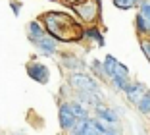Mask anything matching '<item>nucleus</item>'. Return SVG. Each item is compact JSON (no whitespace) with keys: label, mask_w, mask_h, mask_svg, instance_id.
Here are the masks:
<instances>
[{"label":"nucleus","mask_w":150,"mask_h":135,"mask_svg":"<svg viewBox=\"0 0 150 135\" xmlns=\"http://www.w3.org/2000/svg\"><path fill=\"white\" fill-rule=\"evenodd\" d=\"M44 27L50 33V37L56 41H64V43H71V41H79L85 35L81 31L79 23L75 21V18L67 16L62 12H48L42 16Z\"/></svg>","instance_id":"nucleus-1"},{"label":"nucleus","mask_w":150,"mask_h":135,"mask_svg":"<svg viewBox=\"0 0 150 135\" xmlns=\"http://www.w3.org/2000/svg\"><path fill=\"white\" fill-rule=\"evenodd\" d=\"M69 85L75 89L77 93H93V91H100V85L96 83V79L93 75H87L83 71H75L69 74Z\"/></svg>","instance_id":"nucleus-2"},{"label":"nucleus","mask_w":150,"mask_h":135,"mask_svg":"<svg viewBox=\"0 0 150 135\" xmlns=\"http://www.w3.org/2000/svg\"><path fill=\"white\" fill-rule=\"evenodd\" d=\"M73 10L83 21L93 23L100 18V2H96V0H81V2L73 4Z\"/></svg>","instance_id":"nucleus-3"},{"label":"nucleus","mask_w":150,"mask_h":135,"mask_svg":"<svg viewBox=\"0 0 150 135\" xmlns=\"http://www.w3.org/2000/svg\"><path fill=\"white\" fill-rule=\"evenodd\" d=\"M146 95H148V87H146L144 83H141V81L129 83V87L125 89V96H127V100L131 102V104H135V106H137Z\"/></svg>","instance_id":"nucleus-4"},{"label":"nucleus","mask_w":150,"mask_h":135,"mask_svg":"<svg viewBox=\"0 0 150 135\" xmlns=\"http://www.w3.org/2000/svg\"><path fill=\"white\" fill-rule=\"evenodd\" d=\"M27 74H29L31 79H35L37 83H48V79H50L48 68L44 64H40V62H29L27 64Z\"/></svg>","instance_id":"nucleus-5"},{"label":"nucleus","mask_w":150,"mask_h":135,"mask_svg":"<svg viewBox=\"0 0 150 135\" xmlns=\"http://www.w3.org/2000/svg\"><path fill=\"white\" fill-rule=\"evenodd\" d=\"M58 118H60V127L66 131H71V127L77 124L75 116L71 114V108H69V102H62L60 104V112H58Z\"/></svg>","instance_id":"nucleus-6"},{"label":"nucleus","mask_w":150,"mask_h":135,"mask_svg":"<svg viewBox=\"0 0 150 135\" xmlns=\"http://www.w3.org/2000/svg\"><path fill=\"white\" fill-rule=\"evenodd\" d=\"M33 44L39 48V52H40V54H44V56H52V54H56V50H58L56 39H52L50 35H44L42 39L35 41Z\"/></svg>","instance_id":"nucleus-7"},{"label":"nucleus","mask_w":150,"mask_h":135,"mask_svg":"<svg viewBox=\"0 0 150 135\" xmlns=\"http://www.w3.org/2000/svg\"><path fill=\"white\" fill-rule=\"evenodd\" d=\"M60 62L66 66L71 74H75V71H83V68H85V64L77 56H73V54H60Z\"/></svg>","instance_id":"nucleus-8"},{"label":"nucleus","mask_w":150,"mask_h":135,"mask_svg":"<svg viewBox=\"0 0 150 135\" xmlns=\"http://www.w3.org/2000/svg\"><path fill=\"white\" fill-rule=\"evenodd\" d=\"M94 112H96V120H100V122H104V124H115L117 122V114H115L112 108L104 106V104L96 106Z\"/></svg>","instance_id":"nucleus-9"},{"label":"nucleus","mask_w":150,"mask_h":135,"mask_svg":"<svg viewBox=\"0 0 150 135\" xmlns=\"http://www.w3.org/2000/svg\"><path fill=\"white\" fill-rule=\"evenodd\" d=\"M27 29H29V39H31L33 43H35V41H39V39H42V37L46 35V31H44V27L40 25L39 21H31Z\"/></svg>","instance_id":"nucleus-10"},{"label":"nucleus","mask_w":150,"mask_h":135,"mask_svg":"<svg viewBox=\"0 0 150 135\" xmlns=\"http://www.w3.org/2000/svg\"><path fill=\"white\" fill-rule=\"evenodd\" d=\"M69 108H71V114L75 116V120H77V122H81V120H88V112L85 110L83 104H79V102H77V100L69 102Z\"/></svg>","instance_id":"nucleus-11"},{"label":"nucleus","mask_w":150,"mask_h":135,"mask_svg":"<svg viewBox=\"0 0 150 135\" xmlns=\"http://www.w3.org/2000/svg\"><path fill=\"white\" fill-rule=\"evenodd\" d=\"M115 66H117V60H115L112 54H108L106 58H104V62H102V68H104V74L108 75V77H114V74H115Z\"/></svg>","instance_id":"nucleus-12"},{"label":"nucleus","mask_w":150,"mask_h":135,"mask_svg":"<svg viewBox=\"0 0 150 135\" xmlns=\"http://www.w3.org/2000/svg\"><path fill=\"white\" fill-rule=\"evenodd\" d=\"M110 81H112V85H114L115 91H123L125 93V89L129 87V77H112Z\"/></svg>","instance_id":"nucleus-13"},{"label":"nucleus","mask_w":150,"mask_h":135,"mask_svg":"<svg viewBox=\"0 0 150 135\" xmlns=\"http://www.w3.org/2000/svg\"><path fill=\"white\" fill-rule=\"evenodd\" d=\"M85 35H87L88 39L96 41V43L100 44V46H102V44H104V37H102V33H100V31L96 29V27H91V29H87V31H85Z\"/></svg>","instance_id":"nucleus-14"},{"label":"nucleus","mask_w":150,"mask_h":135,"mask_svg":"<svg viewBox=\"0 0 150 135\" xmlns=\"http://www.w3.org/2000/svg\"><path fill=\"white\" fill-rule=\"evenodd\" d=\"M144 18L146 27H148V33H150V2H141V12H139Z\"/></svg>","instance_id":"nucleus-15"},{"label":"nucleus","mask_w":150,"mask_h":135,"mask_svg":"<svg viewBox=\"0 0 150 135\" xmlns=\"http://www.w3.org/2000/svg\"><path fill=\"white\" fill-rule=\"evenodd\" d=\"M137 108H139V112L144 114V116H146V114H150V93H148V95H146L144 99H142L141 102L137 104Z\"/></svg>","instance_id":"nucleus-16"},{"label":"nucleus","mask_w":150,"mask_h":135,"mask_svg":"<svg viewBox=\"0 0 150 135\" xmlns=\"http://www.w3.org/2000/svg\"><path fill=\"white\" fill-rule=\"evenodd\" d=\"M114 4L121 10H129V8H133V6H137L139 0H114Z\"/></svg>","instance_id":"nucleus-17"},{"label":"nucleus","mask_w":150,"mask_h":135,"mask_svg":"<svg viewBox=\"0 0 150 135\" xmlns=\"http://www.w3.org/2000/svg\"><path fill=\"white\" fill-rule=\"evenodd\" d=\"M135 23H137V31H139V35H146V33H148V27H146V21H144V18H142L141 14L137 16Z\"/></svg>","instance_id":"nucleus-18"},{"label":"nucleus","mask_w":150,"mask_h":135,"mask_svg":"<svg viewBox=\"0 0 150 135\" xmlns=\"http://www.w3.org/2000/svg\"><path fill=\"white\" fill-rule=\"evenodd\" d=\"M91 70L96 74V77H100V79L106 77V74H104V68H102V64H100L98 60H93V62H91Z\"/></svg>","instance_id":"nucleus-19"},{"label":"nucleus","mask_w":150,"mask_h":135,"mask_svg":"<svg viewBox=\"0 0 150 135\" xmlns=\"http://www.w3.org/2000/svg\"><path fill=\"white\" fill-rule=\"evenodd\" d=\"M141 48H142V52H144L146 60L150 62V39H142L141 41Z\"/></svg>","instance_id":"nucleus-20"},{"label":"nucleus","mask_w":150,"mask_h":135,"mask_svg":"<svg viewBox=\"0 0 150 135\" xmlns=\"http://www.w3.org/2000/svg\"><path fill=\"white\" fill-rule=\"evenodd\" d=\"M12 10H13L16 14H19V4H13V2H12Z\"/></svg>","instance_id":"nucleus-21"},{"label":"nucleus","mask_w":150,"mask_h":135,"mask_svg":"<svg viewBox=\"0 0 150 135\" xmlns=\"http://www.w3.org/2000/svg\"><path fill=\"white\" fill-rule=\"evenodd\" d=\"M66 2H67V4H73V2L77 4V2H81V0H66Z\"/></svg>","instance_id":"nucleus-22"},{"label":"nucleus","mask_w":150,"mask_h":135,"mask_svg":"<svg viewBox=\"0 0 150 135\" xmlns=\"http://www.w3.org/2000/svg\"><path fill=\"white\" fill-rule=\"evenodd\" d=\"M106 135H119V131H110V133H106Z\"/></svg>","instance_id":"nucleus-23"},{"label":"nucleus","mask_w":150,"mask_h":135,"mask_svg":"<svg viewBox=\"0 0 150 135\" xmlns=\"http://www.w3.org/2000/svg\"><path fill=\"white\" fill-rule=\"evenodd\" d=\"M96 2H100V0H96Z\"/></svg>","instance_id":"nucleus-24"}]
</instances>
